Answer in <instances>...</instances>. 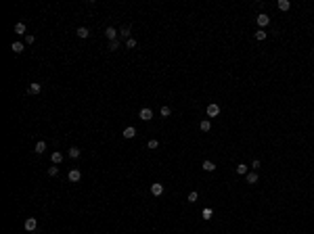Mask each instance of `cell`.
Masks as SVG:
<instances>
[{
	"mask_svg": "<svg viewBox=\"0 0 314 234\" xmlns=\"http://www.w3.org/2000/svg\"><path fill=\"white\" fill-rule=\"evenodd\" d=\"M23 228H25V230H27V232L32 234V232L36 230V228H38V220H36V217H27V220L23 222Z\"/></svg>",
	"mask_w": 314,
	"mask_h": 234,
	"instance_id": "1",
	"label": "cell"
},
{
	"mask_svg": "<svg viewBox=\"0 0 314 234\" xmlns=\"http://www.w3.org/2000/svg\"><path fill=\"white\" fill-rule=\"evenodd\" d=\"M138 117L142 119V121H149V119H153V111H151V109H140Z\"/></svg>",
	"mask_w": 314,
	"mask_h": 234,
	"instance_id": "2",
	"label": "cell"
},
{
	"mask_svg": "<svg viewBox=\"0 0 314 234\" xmlns=\"http://www.w3.org/2000/svg\"><path fill=\"white\" fill-rule=\"evenodd\" d=\"M268 23H270V17H268V15H266V13L258 15V25H260V27H262V29H264L266 25H268Z\"/></svg>",
	"mask_w": 314,
	"mask_h": 234,
	"instance_id": "3",
	"label": "cell"
},
{
	"mask_svg": "<svg viewBox=\"0 0 314 234\" xmlns=\"http://www.w3.org/2000/svg\"><path fill=\"white\" fill-rule=\"evenodd\" d=\"M67 178H69V182H80V178H82V172H80V169H71V172L67 173Z\"/></svg>",
	"mask_w": 314,
	"mask_h": 234,
	"instance_id": "4",
	"label": "cell"
},
{
	"mask_svg": "<svg viewBox=\"0 0 314 234\" xmlns=\"http://www.w3.org/2000/svg\"><path fill=\"white\" fill-rule=\"evenodd\" d=\"M105 36L109 38V42H115V40H117V29L107 27V29H105Z\"/></svg>",
	"mask_w": 314,
	"mask_h": 234,
	"instance_id": "5",
	"label": "cell"
},
{
	"mask_svg": "<svg viewBox=\"0 0 314 234\" xmlns=\"http://www.w3.org/2000/svg\"><path fill=\"white\" fill-rule=\"evenodd\" d=\"M122 136H124V138H134V136H136V128H134V125H128V128L122 132Z\"/></svg>",
	"mask_w": 314,
	"mask_h": 234,
	"instance_id": "6",
	"label": "cell"
},
{
	"mask_svg": "<svg viewBox=\"0 0 314 234\" xmlns=\"http://www.w3.org/2000/svg\"><path fill=\"white\" fill-rule=\"evenodd\" d=\"M218 113H220V107H218V105H214V103H212V105H209V107H207V117H216Z\"/></svg>",
	"mask_w": 314,
	"mask_h": 234,
	"instance_id": "7",
	"label": "cell"
},
{
	"mask_svg": "<svg viewBox=\"0 0 314 234\" xmlns=\"http://www.w3.org/2000/svg\"><path fill=\"white\" fill-rule=\"evenodd\" d=\"M151 194H155V197L163 194V184H151Z\"/></svg>",
	"mask_w": 314,
	"mask_h": 234,
	"instance_id": "8",
	"label": "cell"
},
{
	"mask_svg": "<svg viewBox=\"0 0 314 234\" xmlns=\"http://www.w3.org/2000/svg\"><path fill=\"white\" fill-rule=\"evenodd\" d=\"M23 48H25V44H23V42H13V44H11V50H13V52H17V55H19V52H23Z\"/></svg>",
	"mask_w": 314,
	"mask_h": 234,
	"instance_id": "9",
	"label": "cell"
},
{
	"mask_svg": "<svg viewBox=\"0 0 314 234\" xmlns=\"http://www.w3.org/2000/svg\"><path fill=\"white\" fill-rule=\"evenodd\" d=\"M40 90H42V86H40V84H29L27 92H29V94H40Z\"/></svg>",
	"mask_w": 314,
	"mask_h": 234,
	"instance_id": "10",
	"label": "cell"
},
{
	"mask_svg": "<svg viewBox=\"0 0 314 234\" xmlns=\"http://www.w3.org/2000/svg\"><path fill=\"white\" fill-rule=\"evenodd\" d=\"M277 7H279V11H289V8H291V2H289V0H279Z\"/></svg>",
	"mask_w": 314,
	"mask_h": 234,
	"instance_id": "11",
	"label": "cell"
},
{
	"mask_svg": "<svg viewBox=\"0 0 314 234\" xmlns=\"http://www.w3.org/2000/svg\"><path fill=\"white\" fill-rule=\"evenodd\" d=\"M50 159H52V163H55V165H57V163H61V161H63V153L55 151V153H52V155H50Z\"/></svg>",
	"mask_w": 314,
	"mask_h": 234,
	"instance_id": "12",
	"label": "cell"
},
{
	"mask_svg": "<svg viewBox=\"0 0 314 234\" xmlns=\"http://www.w3.org/2000/svg\"><path fill=\"white\" fill-rule=\"evenodd\" d=\"M67 155H69L71 159H80V149H77V146H71L69 151H67Z\"/></svg>",
	"mask_w": 314,
	"mask_h": 234,
	"instance_id": "13",
	"label": "cell"
},
{
	"mask_svg": "<svg viewBox=\"0 0 314 234\" xmlns=\"http://www.w3.org/2000/svg\"><path fill=\"white\" fill-rule=\"evenodd\" d=\"M15 34H19V36H27V34H25V23H17V25H15Z\"/></svg>",
	"mask_w": 314,
	"mask_h": 234,
	"instance_id": "14",
	"label": "cell"
},
{
	"mask_svg": "<svg viewBox=\"0 0 314 234\" xmlns=\"http://www.w3.org/2000/svg\"><path fill=\"white\" fill-rule=\"evenodd\" d=\"M44 151H46V142H44V140H40V142L36 144V153H38V155H42Z\"/></svg>",
	"mask_w": 314,
	"mask_h": 234,
	"instance_id": "15",
	"label": "cell"
},
{
	"mask_svg": "<svg viewBox=\"0 0 314 234\" xmlns=\"http://www.w3.org/2000/svg\"><path fill=\"white\" fill-rule=\"evenodd\" d=\"M237 173H239V176H247V165H245V163H239V165H237Z\"/></svg>",
	"mask_w": 314,
	"mask_h": 234,
	"instance_id": "16",
	"label": "cell"
},
{
	"mask_svg": "<svg viewBox=\"0 0 314 234\" xmlns=\"http://www.w3.org/2000/svg\"><path fill=\"white\" fill-rule=\"evenodd\" d=\"M203 169H205V172H214V169H216V165H214L212 161H203Z\"/></svg>",
	"mask_w": 314,
	"mask_h": 234,
	"instance_id": "17",
	"label": "cell"
},
{
	"mask_svg": "<svg viewBox=\"0 0 314 234\" xmlns=\"http://www.w3.org/2000/svg\"><path fill=\"white\" fill-rule=\"evenodd\" d=\"M247 182H249V184H256V182H258V173H256V172L247 173Z\"/></svg>",
	"mask_w": 314,
	"mask_h": 234,
	"instance_id": "18",
	"label": "cell"
},
{
	"mask_svg": "<svg viewBox=\"0 0 314 234\" xmlns=\"http://www.w3.org/2000/svg\"><path fill=\"white\" fill-rule=\"evenodd\" d=\"M199 128H201V132H209V128H212V124H209L207 119H203L201 124H199Z\"/></svg>",
	"mask_w": 314,
	"mask_h": 234,
	"instance_id": "19",
	"label": "cell"
},
{
	"mask_svg": "<svg viewBox=\"0 0 314 234\" xmlns=\"http://www.w3.org/2000/svg\"><path fill=\"white\" fill-rule=\"evenodd\" d=\"M77 36H80V38H88V36H90V32H88L86 27H77Z\"/></svg>",
	"mask_w": 314,
	"mask_h": 234,
	"instance_id": "20",
	"label": "cell"
},
{
	"mask_svg": "<svg viewBox=\"0 0 314 234\" xmlns=\"http://www.w3.org/2000/svg\"><path fill=\"white\" fill-rule=\"evenodd\" d=\"M266 36L268 34H266L264 29H258V32H256V40H266Z\"/></svg>",
	"mask_w": 314,
	"mask_h": 234,
	"instance_id": "21",
	"label": "cell"
},
{
	"mask_svg": "<svg viewBox=\"0 0 314 234\" xmlns=\"http://www.w3.org/2000/svg\"><path fill=\"white\" fill-rule=\"evenodd\" d=\"M119 34L124 36L126 40H128V38H132V36H130V27H122V29H119Z\"/></svg>",
	"mask_w": 314,
	"mask_h": 234,
	"instance_id": "22",
	"label": "cell"
},
{
	"mask_svg": "<svg viewBox=\"0 0 314 234\" xmlns=\"http://www.w3.org/2000/svg\"><path fill=\"white\" fill-rule=\"evenodd\" d=\"M126 46H128V48H136V40H134V38H128V40H126Z\"/></svg>",
	"mask_w": 314,
	"mask_h": 234,
	"instance_id": "23",
	"label": "cell"
},
{
	"mask_svg": "<svg viewBox=\"0 0 314 234\" xmlns=\"http://www.w3.org/2000/svg\"><path fill=\"white\" fill-rule=\"evenodd\" d=\"M170 113H172L170 107H161V117H170Z\"/></svg>",
	"mask_w": 314,
	"mask_h": 234,
	"instance_id": "24",
	"label": "cell"
},
{
	"mask_svg": "<svg viewBox=\"0 0 314 234\" xmlns=\"http://www.w3.org/2000/svg\"><path fill=\"white\" fill-rule=\"evenodd\" d=\"M147 146H149L151 151H155V149L159 146V142H157V140H149V144H147Z\"/></svg>",
	"mask_w": 314,
	"mask_h": 234,
	"instance_id": "25",
	"label": "cell"
},
{
	"mask_svg": "<svg viewBox=\"0 0 314 234\" xmlns=\"http://www.w3.org/2000/svg\"><path fill=\"white\" fill-rule=\"evenodd\" d=\"M188 203H197V193L193 190V193H188Z\"/></svg>",
	"mask_w": 314,
	"mask_h": 234,
	"instance_id": "26",
	"label": "cell"
},
{
	"mask_svg": "<svg viewBox=\"0 0 314 234\" xmlns=\"http://www.w3.org/2000/svg\"><path fill=\"white\" fill-rule=\"evenodd\" d=\"M119 48V40H115V42H109V50H117Z\"/></svg>",
	"mask_w": 314,
	"mask_h": 234,
	"instance_id": "27",
	"label": "cell"
},
{
	"mask_svg": "<svg viewBox=\"0 0 314 234\" xmlns=\"http://www.w3.org/2000/svg\"><path fill=\"white\" fill-rule=\"evenodd\" d=\"M209 217H212V209L207 207V209H203V220H209Z\"/></svg>",
	"mask_w": 314,
	"mask_h": 234,
	"instance_id": "28",
	"label": "cell"
},
{
	"mask_svg": "<svg viewBox=\"0 0 314 234\" xmlns=\"http://www.w3.org/2000/svg\"><path fill=\"white\" fill-rule=\"evenodd\" d=\"M57 173H59V167H48V176H52V178H55Z\"/></svg>",
	"mask_w": 314,
	"mask_h": 234,
	"instance_id": "29",
	"label": "cell"
},
{
	"mask_svg": "<svg viewBox=\"0 0 314 234\" xmlns=\"http://www.w3.org/2000/svg\"><path fill=\"white\" fill-rule=\"evenodd\" d=\"M34 40H36V38H34L32 34H27V36H25V44H34Z\"/></svg>",
	"mask_w": 314,
	"mask_h": 234,
	"instance_id": "30",
	"label": "cell"
},
{
	"mask_svg": "<svg viewBox=\"0 0 314 234\" xmlns=\"http://www.w3.org/2000/svg\"><path fill=\"white\" fill-rule=\"evenodd\" d=\"M260 165H262V163H260L258 159H256V161H253V163H251V167H253V169H260Z\"/></svg>",
	"mask_w": 314,
	"mask_h": 234,
	"instance_id": "31",
	"label": "cell"
}]
</instances>
